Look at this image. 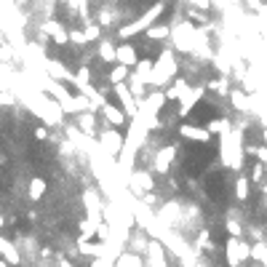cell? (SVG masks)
Segmentation results:
<instances>
[{
  "mask_svg": "<svg viewBox=\"0 0 267 267\" xmlns=\"http://www.w3.org/2000/svg\"><path fill=\"white\" fill-rule=\"evenodd\" d=\"M35 136H38V139H46V128H43V126L35 128Z\"/></svg>",
  "mask_w": 267,
  "mask_h": 267,
  "instance_id": "cell-18",
  "label": "cell"
},
{
  "mask_svg": "<svg viewBox=\"0 0 267 267\" xmlns=\"http://www.w3.org/2000/svg\"><path fill=\"white\" fill-rule=\"evenodd\" d=\"M171 35V27L168 24H152V27L147 30V40H163Z\"/></svg>",
  "mask_w": 267,
  "mask_h": 267,
  "instance_id": "cell-10",
  "label": "cell"
},
{
  "mask_svg": "<svg viewBox=\"0 0 267 267\" xmlns=\"http://www.w3.org/2000/svg\"><path fill=\"white\" fill-rule=\"evenodd\" d=\"M46 179H40V176H35V179H32V182H30V198H32V201H40V198L43 195H46Z\"/></svg>",
  "mask_w": 267,
  "mask_h": 267,
  "instance_id": "cell-8",
  "label": "cell"
},
{
  "mask_svg": "<svg viewBox=\"0 0 267 267\" xmlns=\"http://www.w3.org/2000/svg\"><path fill=\"white\" fill-rule=\"evenodd\" d=\"M262 176H264V166H262V163H254V166H251V179H254V182H262Z\"/></svg>",
  "mask_w": 267,
  "mask_h": 267,
  "instance_id": "cell-16",
  "label": "cell"
},
{
  "mask_svg": "<svg viewBox=\"0 0 267 267\" xmlns=\"http://www.w3.org/2000/svg\"><path fill=\"white\" fill-rule=\"evenodd\" d=\"M67 40H72V46H77V48L88 46V40H85V32H80V30H70V32H67Z\"/></svg>",
  "mask_w": 267,
  "mask_h": 267,
  "instance_id": "cell-12",
  "label": "cell"
},
{
  "mask_svg": "<svg viewBox=\"0 0 267 267\" xmlns=\"http://www.w3.org/2000/svg\"><path fill=\"white\" fill-rule=\"evenodd\" d=\"M115 62L123 64L131 70L134 64H139V48H136V43H118L115 48Z\"/></svg>",
  "mask_w": 267,
  "mask_h": 267,
  "instance_id": "cell-1",
  "label": "cell"
},
{
  "mask_svg": "<svg viewBox=\"0 0 267 267\" xmlns=\"http://www.w3.org/2000/svg\"><path fill=\"white\" fill-rule=\"evenodd\" d=\"M77 126L83 128V134H97V118H94V113H83L77 118Z\"/></svg>",
  "mask_w": 267,
  "mask_h": 267,
  "instance_id": "cell-7",
  "label": "cell"
},
{
  "mask_svg": "<svg viewBox=\"0 0 267 267\" xmlns=\"http://www.w3.org/2000/svg\"><path fill=\"white\" fill-rule=\"evenodd\" d=\"M115 48H118V46H113L110 40H102V48H99L102 59H107V62H110V59H115Z\"/></svg>",
  "mask_w": 267,
  "mask_h": 267,
  "instance_id": "cell-13",
  "label": "cell"
},
{
  "mask_svg": "<svg viewBox=\"0 0 267 267\" xmlns=\"http://www.w3.org/2000/svg\"><path fill=\"white\" fill-rule=\"evenodd\" d=\"M0 227H3V217H0Z\"/></svg>",
  "mask_w": 267,
  "mask_h": 267,
  "instance_id": "cell-20",
  "label": "cell"
},
{
  "mask_svg": "<svg viewBox=\"0 0 267 267\" xmlns=\"http://www.w3.org/2000/svg\"><path fill=\"white\" fill-rule=\"evenodd\" d=\"M179 131H182L185 136H190V139H198V142H206V139H209V131H203L201 126H182Z\"/></svg>",
  "mask_w": 267,
  "mask_h": 267,
  "instance_id": "cell-11",
  "label": "cell"
},
{
  "mask_svg": "<svg viewBox=\"0 0 267 267\" xmlns=\"http://www.w3.org/2000/svg\"><path fill=\"white\" fill-rule=\"evenodd\" d=\"M99 113L105 115L107 123H113V126H123V123H126V113H123V110H118L115 105H110V102H105V105H102Z\"/></svg>",
  "mask_w": 267,
  "mask_h": 267,
  "instance_id": "cell-3",
  "label": "cell"
},
{
  "mask_svg": "<svg viewBox=\"0 0 267 267\" xmlns=\"http://www.w3.org/2000/svg\"><path fill=\"white\" fill-rule=\"evenodd\" d=\"M248 195H251V182H248L246 176H238V182H235V198H238V201H248Z\"/></svg>",
  "mask_w": 267,
  "mask_h": 267,
  "instance_id": "cell-9",
  "label": "cell"
},
{
  "mask_svg": "<svg viewBox=\"0 0 267 267\" xmlns=\"http://www.w3.org/2000/svg\"><path fill=\"white\" fill-rule=\"evenodd\" d=\"M120 267H142V262H139V256L126 254V256H123V264H120Z\"/></svg>",
  "mask_w": 267,
  "mask_h": 267,
  "instance_id": "cell-17",
  "label": "cell"
},
{
  "mask_svg": "<svg viewBox=\"0 0 267 267\" xmlns=\"http://www.w3.org/2000/svg\"><path fill=\"white\" fill-rule=\"evenodd\" d=\"M99 32H102V30H99V24H88V27H85V40H88V43H91V40H97V38H99Z\"/></svg>",
  "mask_w": 267,
  "mask_h": 267,
  "instance_id": "cell-15",
  "label": "cell"
},
{
  "mask_svg": "<svg viewBox=\"0 0 267 267\" xmlns=\"http://www.w3.org/2000/svg\"><path fill=\"white\" fill-rule=\"evenodd\" d=\"M102 144H105L110 152H120V147H123V136L110 128V131H102Z\"/></svg>",
  "mask_w": 267,
  "mask_h": 267,
  "instance_id": "cell-5",
  "label": "cell"
},
{
  "mask_svg": "<svg viewBox=\"0 0 267 267\" xmlns=\"http://www.w3.org/2000/svg\"><path fill=\"white\" fill-rule=\"evenodd\" d=\"M128 72H131L128 67H123V64H115L113 70L107 72V80H110V85H120V83H123L126 77H128Z\"/></svg>",
  "mask_w": 267,
  "mask_h": 267,
  "instance_id": "cell-6",
  "label": "cell"
},
{
  "mask_svg": "<svg viewBox=\"0 0 267 267\" xmlns=\"http://www.w3.org/2000/svg\"><path fill=\"white\" fill-rule=\"evenodd\" d=\"M227 254H230V259L232 262H238V259H248V254H251V248H248L243 240H238V238H232L230 243H227Z\"/></svg>",
  "mask_w": 267,
  "mask_h": 267,
  "instance_id": "cell-4",
  "label": "cell"
},
{
  "mask_svg": "<svg viewBox=\"0 0 267 267\" xmlns=\"http://www.w3.org/2000/svg\"><path fill=\"white\" fill-rule=\"evenodd\" d=\"M107 3H118V0H107Z\"/></svg>",
  "mask_w": 267,
  "mask_h": 267,
  "instance_id": "cell-21",
  "label": "cell"
},
{
  "mask_svg": "<svg viewBox=\"0 0 267 267\" xmlns=\"http://www.w3.org/2000/svg\"><path fill=\"white\" fill-rule=\"evenodd\" d=\"M0 267H8V262H3V259H0Z\"/></svg>",
  "mask_w": 267,
  "mask_h": 267,
  "instance_id": "cell-19",
  "label": "cell"
},
{
  "mask_svg": "<svg viewBox=\"0 0 267 267\" xmlns=\"http://www.w3.org/2000/svg\"><path fill=\"white\" fill-rule=\"evenodd\" d=\"M176 158V150L174 147H163L158 155H155V168L160 171V174H168V168H171V163H174Z\"/></svg>",
  "mask_w": 267,
  "mask_h": 267,
  "instance_id": "cell-2",
  "label": "cell"
},
{
  "mask_svg": "<svg viewBox=\"0 0 267 267\" xmlns=\"http://www.w3.org/2000/svg\"><path fill=\"white\" fill-rule=\"evenodd\" d=\"M232 105H235V110H246V99H243V91H232L230 94Z\"/></svg>",
  "mask_w": 267,
  "mask_h": 267,
  "instance_id": "cell-14",
  "label": "cell"
}]
</instances>
